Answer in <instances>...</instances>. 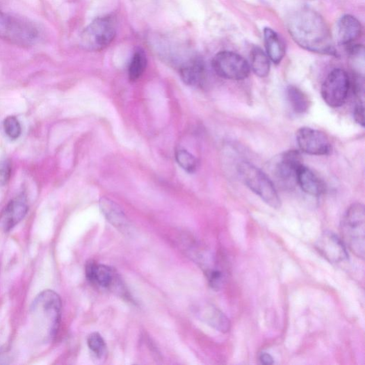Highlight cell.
<instances>
[{"instance_id": "1", "label": "cell", "mask_w": 365, "mask_h": 365, "mask_svg": "<svg viewBox=\"0 0 365 365\" xmlns=\"http://www.w3.org/2000/svg\"><path fill=\"white\" fill-rule=\"evenodd\" d=\"M287 26L291 37L302 48L321 54L338 55L327 23L313 9L303 7L293 12Z\"/></svg>"}, {"instance_id": "2", "label": "cell", "mask_w": 365, "mask_h": 365, "mask_svg": "<svg viewBox=\"0 0 365 365\" xmlns=\"http://www.w3.org/2000/svg\"><path fill=\"white\" fill-rule=\"evenodd\" d=\"M32 311L39 325L45 332L44 339L51 341L57 334L61 321L62 300L52 291H44L35 300Z\"/></svg>"}, {"instance_id": "3", "label": "cell", "mask_w": 365, "mask_h": 365, "mask_svg": "<svg viewBox=\"0 0 365 365\" xmlns=\"http://www.w3.org/2000/svg\"><path fill=\"white\" fill-rule=\"evenodd\" d=\"M238 176L243 183L270 207L278 209L282 201L273 181L259 168L247 161L238 163Z\"/></svg>"}, {"instance_id": "4", "label": "cell", "mask_w": 365, "mask_h": 365, "mask_svg": "<svg viewBox=\"0 0 365 365\" xmlns=\"http://www.w3.org/2000/svg\"><path fill=\"white\" fill-rule=\"evenodd\" d=\"M341 232L346 247L357 257L364 259L365 211L362 204H353L348 208L341 221Z\"/></svg>"}, {"instance_id": "5", "label": "cell", "mask_w": 365, "mask_h": 365, "mask_svg": "<svg viewBox=\"0 0 365 365\" xmlns=\"http://www.w3.org/2000/svg\"><path fill=\"white\" fill-rule=\"evenodd\" d=\"M40 32L28 20L0 11V39L20 47L36 44Z\"/></svg>"}, {"instance_id": "6", "label": "cell", "mask_w": 365, "mask_h": 365, "mask_svg": "<svg viewBox=\"0 0 365 365\" xmlns=\"http://www.w3.org/2000/svg\"><path fill=\"white\" fill-rule=\"evenodd\" d=\"M116 34V24L113 17H99L83 31L80 44L83 49L87 51H100L114 41Z\"/></svg>"}, {"instance_id": "7", "label": "cell", "mask_w": 365, "mask_h": 365, "mask_svg": "<svg viewBox=\"0 0 365 365\" xmlns=\"http://www.w3.org/2000/svg\"><path fill=\"white\" fill-rule=\"evenodd\" d=\"M350 89L351 81L348 74L342 69H335L323 81L321 96L330 107L339 108L347 101Z\"/></svg>"}, {"instance_id": "8", "label": "cell", "mask_w": 365, "mask_h": 365, "mask_svg": "<svg viewBox=\"0 0 365 365\" xmlns=\"http://www.w3.org/2000/svg\"><path fill=\"white\" fill-rule=\"evenodd\" d=\"M212 67L217 75L230 80H243L250 72V65L242 56L230 51L218 52L213 59Z\"/></svg>"}, {"instance_id": "9", "label": "cell", "mask_w": 365, "mask_h": 365, "mask_svg": "<svg viewBox=\"0 0 365 365\" xmlns=\"http://www.w3.org/2000/svg\"><path fill=\"white\" fill-rule=\"evenodd\" d=\"M296 142L300 150L309 155L327 156L332 151V145L327 136L316 129H299L296 132Z\"/></svg>"}, {"instance_id": "10", "label": "cell", "mask_w": 365, "mask_h": 365, "mask_svg": "<svg viewBox=\"0 0 365 365\" xmlns=\"http://www.w3.org/2000/svg\"><path fill=\"white\" fill-rule=\"evenodd\" d=\"M302 165L300 152L297 150L285 152L274 162L273 168L274 176L280 184L287 187H292L297 184V173Z\"/></svg>"}, {"instance_id": "11", "label": "cell", "mask_w": 365, "mask_h": 365, "mask_svg": "<svg viewBox=\"0 0 365 365\" xmlns=\"http://www.w3.org/2000/svg\"><path fill=\"white\" fill-rule=\"evenodd\" d=\"M86 275L91 283L125 295L121 279L115 270L111 268L89 261L86 266Z\"/></svg>"}, {"instance_id": "12", "label": "cell", "mask_w": 365, "mask_h": 365, "mask_svg": "<svg viewBox=\"0 0 365 365\" xmlns=\"http://www.w3.org/2000/svg\"><path fill=\"white\" fill-rule=\"evenodd\" d=\"M319 254L332 263H339L348 259L347 247L341 238L330 232H325L316 243Z\"/></svg>"}, {"instance_id": "13", "label": "cell", "mask_w": 365, "mask_h": 365, "mask_svg": "<svg viewBox=\"0 0 365 365\" xmlns=\"http://www.w3.org/2000/svg\"><path fill=\"white\" fill-rule=\"evenodd\" d=\"M362 34V26L355 17L346 15L336 23L335 38L340 45L348 47L354 44Z\"/></svg>"}, {"instance_id": "14", "label": "cell", "mask_w": 365, "mask_h": 365, "mask_svg": "<svg viewBox=\"0 0 365 365\" xmlns=\"http://www.w3.org/2000/svg\"><path fill=\"white\" fill-rule=\"evenodd\" d=\"M29 207L25 196L20 195L13 200L3 210L0 216V225L6 232L15 228L26 215Z\"/></svg>"}, {"instance_id": "15", "label": "cell", "mask_w": 365, "mask_h": 365, "mask_svg": "<svg viewBox=\"0 0 365 365\" xmlns=\"http://www.w3.org/2000/svg\"><path fill=\"white\" fill-rule=\"evenodd\" d=\"M195 314L202 321L221 332H228L231 323L218 309L211 304H202L195 308Z\"/></svg>"}, {"instance_id": "16", "label": "cell", "mask_w": 365, "mask_h": 365, "mask_svg": "<svg viewBox=\"0 0 365 365\" xmlns=\"http://www.w3.org/2000/svg\"><path fill=\"white\" fill-rule=\"evenodd\" d=\"M296 183L307 194L320 196L326 190L323 181L311 170L302 165L297 173Z\"/></svg>"}, {"instance_id": "17", "label": "cell", "mask_w": 365, "mask_h": 365, "mask_svg": "<svg viewBox=\"0 0 365 365\" xmlns=\"http://www.w3.org/2000/svg\"><path fill=\"white\" fill-rule=\"evenodd\" d=\"M180 76L188 86L201 87L205 81L206 70L201 58H193L185 63L180 68Z\"/></svg>"}, {"instance_id": "18", "label": "cell", "mask_w": 365, "mask_h": 365, "mask_svg": "<svg viewBox=\"0 0 365 365\" xmlns=\"http://www.w3.org/2000/svg\"><path fill=\"white\" fill-rule=\"evenodd\" d=\"M99 204L103 214L111 224L122 232L129 229V222L119 205L107 198H102Z\"/></svg>"}, {"instance_id": "19", "label": "cell", "mask_w": 365, "mask_h": 365, "mask_svg": "<svg viewBox=\"0 0 365 365\" xmlns=\"http://www.w3.org/2000/svg\"><path fill=\"white\" fill-rule=\"evenodd\" d=\"M265 47L268 58L277 65L283 60L286 54L284 42L277 33L266 27L263 31Z\"/></svg>"}, {"instance_id": "20", "label": "cell", "mask_w": 365, "mask_h": 365, "mask_svg": "<svg viewBox=\"0 0 365 365\" xmlns=\"http://www.w3.org/2000/svg\"><path fill=\"white\" fill-rule=\"evenodd\" d=\"M287 99L293 111L298 115L306 113L311 106V101L307 95L295 86L288 88Z\"/></svg>"}, {"instance_id": "21", "label": "cell", "mask_w": 365, "mask_h": 365, "mask_svg": "<svg viewBox=\"0 0 365 365\" xmlns=\"http://www.w3.org/2000/svg\"><path fill=\"white\" fill-rule=\"evenodd\" d=\"M250 69L261 78L268 76L270 63L268 55L259 47L252 49L250 53Z\"/></svg>"}, {"instance_id": "22", "label": "cell", "mask_w": 365, "mask_h": 365, "mask_svg": "<svg viewBox=\"0 0 365 365\" xmlns=\"http://www.w3.org/2000/svg\"><path fill=\"white\" fill-rule=\"evenodd\" d=\"M147 65L145 54L142 51H136L133 56L129 67V76L131 81L138 80L144 74Z\"/></svg>"}, {"instance_id": "23", "label": "cell", "mask_w": 365, "mask_h": 365, "mask_svg": "<svg viewBox=\"0 0 365 365\" xmlns=\"http://www.w3.org/2000/svg\"><path fill=\"white\" fill-rule=\"evenodd\" d=\"M176 159L183 170L188 173H193L197 170V159L185 149H179L177 152Z\"/></svg>"}, {"instance_id": "24", "label": "cell", "mask_w": 365, "mask_h": 365, "mask_svg": "<svg viewBox=\"0 0 365 365\" xmlns=\"http://www.w3.org/2000/svg\"><path fill=\"white\" fill-rule=\"evenodd\" d=\"M88 346L92 352L98 358L102 357L106 352V343L100 334L92 333L88 340Z\"/></svg>"}, {"instance_id": "25", "label": "cell", "mask_w": 365, "mask_h": 365, "mask_svg": "<svg viewBox=\"0 0 365 365\" xmlns=\"http://www.w3.org/2000/svg\"><path fill=\"white\" fill-rule=\"evenodd\" d=\"M4 129L6 134L13 140L18 138L22 133L21 125L18 120L13 116L6 119Z\"/></svg>"}, {"instance_id": "26", "label": "cell", "mask_w": 365, "mask_h": 365, "mask_svg": "<svg viewBox=\"0 0 365 365\" xmlns=\"http://www.w3.org/2000/svg\"><path fill=\"white\" fill-rule=\"evenodd\" d=\"M12 175L11 163L8 160L0 161V186H6Z\"/></svg>"}, {"instance_id": "27", "label": "cell", "mask_w": 365, "mask_h": 365, "mask_svg": "<svg viewBox=\"0 0 365 365\" xmlns=\"http://www.w3.org/2000/svg\"><path fill=\"white\" fill-rule=\"evenodd\" d=\"M209 285L215 290H218L222 283V273L216 269L209 270L206 272Z\"/></svg>"}, {"instance_id": "28", "label": "cell", "mask_w": 365, "mask_h": 365, "mask_svg": "<svg viewBox=\"0 0 365 365\" xmlns=\"http://www.w3.org/2000/svg\"><path fill=\"white\" fill-rule=\"evenodd\" d=\"M355 121L362 127H364V107L363 101H359L354 108Z\"/></svg>"}, {"instance_id": "29", "label": "cell", "mask_w": 365, "mask_h": 365, "mask_svg": "<svg viewBox=\"0 0 365 365\" xmlns=\"http://www.w3.org/2000/svg\"><path fill=\"white\" fill-rule=\"evenodd\" d=\"M259 360L263 364H272L274 363L273 358L267 352H261L259 355Z\"/></svg>"}]
</instances>
